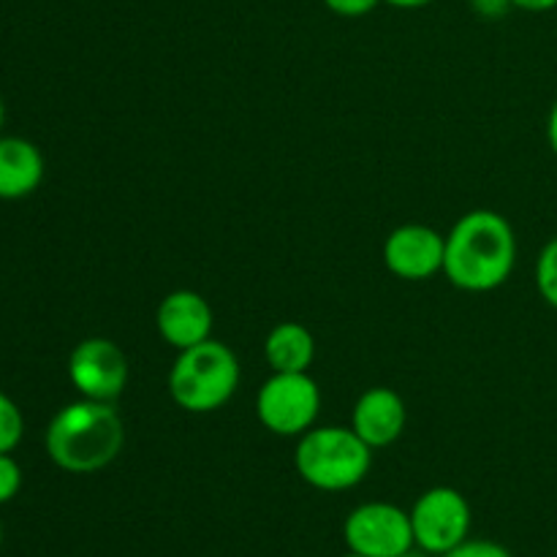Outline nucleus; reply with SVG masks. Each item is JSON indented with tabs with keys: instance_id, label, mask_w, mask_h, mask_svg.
<instances>
[{
	"instance_id": "obj_1",
	"label": "nucleus",
	"mask_w": 557,
	"mask_h": 557,
	"mask_svg": "<svg viewBox=\"0 0 557 557\" xmlns=\"http://www.w3.org/2000/svg\"><path fill=\"white\" fill-rule=\"evenodd\" d=\"M517 264V237L511 223L495 210H471L446 237L444 275L460 292H495Z\"/></svg>"
},
{
	"instance_id": "obj_2",
	"label": "nucleus",
	"mask_w": 557,
	"mask_h": 557,
	"mask_svg": "<svg viewBox=\"0 0 557 557\" xmlns=\"http://www.w3.org/2000/svg\"><path fill=\"white\" fill-rule=\"evenodd\" d=\"M44 444L60 471L87 476L117 460L125 444V424L112 403L82 397L54 413Z\"/></svg>"
},
{
	"instance_id": "obj_3",
	"label": "nucleus",
	"mask_w": 557,
	"mask_h": 557,
	"mask_svg": "<svg viewBox=\"0 0 557 557\" xmlns=\"http://www.w3.org/2000/svg\"><path fill=\"white\" fill-rule=\"evenodd\" d=\"M373 466V449L351 428H310L299 435L294 468L313 490L346 493L364 482Z\"/></svg>"
},
{
	"instance_id": "obj_4",
	"label": "nucleus",
	"mask_w": 557,
	"mask_h": 557,
	"mask_svg": "<svg viewBox=\"0 0 557 557\" xmlns=\"http://www.w3.org/2000/svg\"><path fill=\"white\" fill-rule=\"evenodd\" d=\"M239 386V359L226 343L205 341L177 354L169 373V395L183 411L212 413Z\"/></svg>"
},
{
	"instance_id": "obj_5",
	"label": "nucleus",
	"mask_w": 557,
	"mask_h": 557,
	"mask_svg": "<svg viewBox=\"0 0 557 557\" xmlns=\"http://www.w3.org/2000/svg\"><path fill=\"white\" fill-rule=\"evenodd\" d=\"M321 389L310 373H272L256 397V417L281 438H299L319 419Z\"/></svg>"
},
{
	"instance_id": "obj_6",
	"label": "nucleus",
	"mask_w": 557,
	"mask_h": 557,
	"mask_svg": "<svg viewBox=\"0 0 557 557\" xmlns=\"http://www.w3.org/2000/svg\"><path fill=\"white\" fill-rule=\"evenodd\" d=\"M411 528L413 544L433 557L446 555L471 533V506L455 487H433L413 504Z\"/></svg>"
},
{
	"instance_id": "obj_7",
	"label": "nucleus",
	"mask_w": 557,
	"mask_h": 557,
	"mask_svg": "<svg viewBox=\"0 0 557 557\" xmlns=\"http://www.w3.org/2000/svg\"><path fill=\"white\" fill-rule=\"evenodd\" d=\"M343 539L348 549L364 557H397L413 544L411 515L395 504L373 500L362 504L346 517Z\"/></svg>"
},
{
	"instance_id": "obj_8",
	"label": "nucleus",
	"mask_w": 557,
	"mask_h": 557,
	"mask_svg": "<svg viewBox=\"0 0 557 557\" xmlns=\"http://www.w3.org/2000/svg\"><path fill=\"white\" fill-rule=\"evenodd\" d=\"M128 357L109 337H87L69 357V379L85 400L114 403L128 386Z\"/></svg>"
},
{
	"instance_id": "obj_9",
	"label": "nucleus",
	"mask_w": 557,
	"mask_h": 557,
	"mask_svg": "<svg viewBox=\"0 0 557 557\" xmlns=\"http://www.w3.org/2000/svg\"><path fill=\"white\" fill-rule=\"evenodd\" d=\"M446 237L424 223H406L395 228L384 243V264L400 281H430L444 272Z\"/></svg>"
},
{
	"instance_id": "obj_10",
	"label": "nucleus",
	"mask_w": 557,
	"mask_h": 557,
	"mask_svg": "<svg viewBox=\"0 0 557 557\" xmlns=\"http://www.w3.org/2000/svg\"><path fill=\"white\" fill-rule=\"evenodd\" d=\"M212 321H215V315H212L210 302L201 294L188 292V288L166 294L156 313L158 335L163 337L166 346L177 348V351L210 341Z\"/></svg>"
},
{
	"instance_id": "obj_11",
	"label": "nucleus",
	"mask_w": 557,
	"mask_h": 557,
	"mask_svg": "<svg viewBox=\"0 0 557 557\" xmlns=\"http://www.w3.org/2000/svg\"><path fill=\"white\" fill-rule=\"evenodd\" d=\"M406 403L389 386H373L364 392L351 413V430L370 449H384V446L395 444L406 430Z\"/></svg>"
},
{
	"instance_id": "obj_12",
	"label": "nucleus",
	"mask_w": 557,
	"mask_h": 557,
	"mask_svg": "<svg viewBox=\"0 0 557 557\" xmlns=\"http://www.w3.org/2000/svg\"><path fill=\"white\" fill-rule=\"evenodd\" d=\"M41 150L20 136H0V199H25L41 185Z\"/></svg>"
},
{
	"instance_id": "obj_13",
	"label": "nucleus",
	"mask_w": 557,
	"mask_h": 557,
	"mask_svg": "<svg viewBox=\"0 0 557 557\" xmlns=\"http://www.w3.org/2000/svg\"><path fill=\"white\" fill-rule=\"evenodd\" d=\"M264 357L272 373H308L315 359V341L302 324L283 321L267 335Z\"/></svg>"
},
{
	"instance_id": "obj_14",
	"label": "nucleus",
	"mask_w": 557,
	"mask_h": 557,
	"mask_svg": "<svg viewBox=\"0 0 557 557\" xmlns=\"http://www.w3.org/2000/svg\"><path fill=\"white\" fill-rule=\"evenodd\" d=\"M25 435V419L20 406L0 392V455H11Z\"/></svg>"
},
{
	"instance_id": "obj_15",
	"label": "nucleus",
	"mask_w": 557,
	"mask_h": 557,
	"mask_svg": "<svg viewBox=\"0 0 557 557\" xmlns=\"http://www.w3.org/2000/svg\"><path fill=\"white\" fill-rule=\"evenodd\" d=\"M536 288L544 302L557 310V237L549 239L536 259Z\"/></svg>"
},
{
	"instance_id": "obj_16",
	"label": "nucleus",
	"mask_w": 557,
	"mask_h": 557,
	"mask_svg": "<svg viewBox=\"0 0 557 557\" xmlns=\"http://www.w3.org/2000/svg\"><path fill=\"white\" fill-rule=\"evenodd\" d=\"M441 557H515L504 544L490 542V539H466L462 544H457L455 549H449Z\"/></svg>"
},
{
	"instance_id": "obj_17",
	"label": "nucleus",
	"mask_w": 557,
	"mask_h": 557,
	"mask_svg": "<svg viewBox=\"0 0 557 557\" xmlns=\"http://www.w3.org/2000/svg\"><path fill=\"white\" fill-rule=\"evenodd\" d=\"M22 487V471L11 455H0V506L16 498Z\"/></svg>"
},
{
	"instance_id": "obj_18",
	"label": "nucleus",
	"mask_w": 557,
	"mask_h": 557,
	"mask_svg": "<svg viewBox=\"0 0 557 557\" xmlns=\"http://www.w3.org/2000/svg\"><path fill=\"white\" fill-rule=\"evenodd\" d=\"M379 3L384 0H324L326 9L337 16H348V20H357V16L370 14Z\"/></svg>"
},
{
	"instance_id": "obj_19",
	"label": "nucleus",
	"mask_w": 557,
	"mask_h": 557,
	"mask_svg": "<svg viewBox=\"0 0 557 557\" xmlns=\"http://www.w3.org/2000/svg\"><path fill=\"white\" fill-rule=\"evenodd\" d=\"M471 5L479 11V14L487 16V20H495V16H504L506 11L511 9L509 0H471Z\"/></svg>"
},
{
	"instance_id": "obj_20",
	"label": "nucleus",
	"mask_w": 557,
	"mask_h": 557,
	"mask_svg": "<svg viewBox=\"0 0 557 557\" xmlns=\"http://www.w3.org/2000/svg\"><path fill=\"white\" fill-rule=\"evenodd\" d=\"M511 9L531 11V14H544V11L557 9V0H509Z\"/></svg>"
},
{
	"instance_id": "obj_21",
	"label": "nucleus",
	"mask_w": 557,
	"mask_h": 557,
	"mask_svg": "<svg viewBox=\"0 0 557 557\" xmlns=\"http://www.w3.org/2000/svg\"><path fill=\"white\" fill-rule=\"evenodd\" d=\"M547 141H549V150L557 156V101L549 109V117H547Z\"/></svg>"
},
{
	"instance_id": "obj_22",
	"label": "nucleus",
	"mask_w": 557,
	"mask_h": 557,
	"mask_svg": "<svg viewBox=\"0 0 557 557\" xmlns=\"http://www.w3.org/2000/svg\"><path fill=\"white\" fill-rule=\"evenodd\" d=\"M384 3L395 5V9H424V5H430L433 0H384Z\"/></svg>"
},
{
	"instance_id": "obj_23",
	"label": "nucleus",
	"mask_w": 557,
	"mask_h": 557,
	"mask_svg": "<svg viewBox=\"0 0 557 557\" xmlns=\"http://www.w3.org/2000/svg\"><path fill=\"white\" fill-rule=\"evenodd\" d=\"M397 557H433V555L424 553V549H419V547H411V549H406V553H400Z\"/></svg>"
},
{
	"instance_id": "obj_24",
	"label": "nucleus",
	"mask_w": 557,
	"mask_h": 557,
	"mask_svg": "<svg viewBox=\"0 0 557 557\" xmlns=\"http://www.w3.org/2000/svg\"><path fill=\"white\" fill-rule=\"evenodd\" d=\"M3 117H5V109H3V98H0V128H3Z\"/></svg>"
},
{
	"instance_id": "obj_25",
	"label": "nucleus",
	"mask_w": 557,
	"mask_h": 557,
	"mask_svg": "<svg viewBox=\"0 0 557 557\" xmlns=\"http://www.w3.org/2000/svg\"><path fill=\"white\" fill-rule=\"evenodd\" d=\"M343 557H364V555H359V553H351V549H348V553L343 555Z\"/></svg>"
},
{
	"instance_id": "obj_26",
	"label": "nucleus",
	"mask_w": 557,
	"mask_h": 557,
	"mask_svg": "<svg viewBox=\"0 0 557 557\" xmlns=\"http://www.w3.org/2000/svg\"><path fill=\"white\" fill-rule=\"evenodd\" d=\"M0 547H3V522H0Z\"/></svg>"
}]
</instances>
